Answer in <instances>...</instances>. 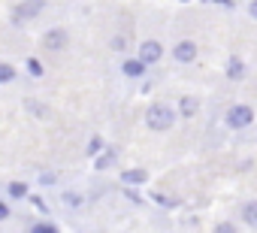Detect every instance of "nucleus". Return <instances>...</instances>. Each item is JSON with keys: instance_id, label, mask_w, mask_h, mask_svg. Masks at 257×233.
Listing matches in <instances>:
<instances>
[{"instance_id": "nucleus-1", "label": "nucleus", "mask_w": 257, "mask_h": 233, "mask_svg": "<svg viewBox=\"0 0 257 233\" xmlns=\"http://www.w3.org/2000/svg\"><path fill=\"white\" fill-rule=\"evenodd\" d=\"M179 106H170V103H149L146 106V115H143V122L152 134H170L176 125H179Z\"/></svg>"}, {"instance_id": "nucleus-2", "label": "nucleus", "mask_w": 257, "mask_h": 233, "mask_svg": "<svg viewBox=\"0 0 257 233\" xmlns=\"http://www.w3.org/2000/svg\"><path fill=\"white\" fill-rule=\"evenodd\" d=\"M254 122H257V112H254V106H248V103H233V106L224 112V128H227V131H236V134L248 131Z\"/></svg>"}, {"instance_id": "nucleus-3", "label": "nucleus", "mask_w": 257, "mask_h": 233, "mask_svg": "<svg viewBox=\"0 0 257 233\" xmlns=\"http://www.w3.org/2000/svg\"><path fill=\"white\" fill-rule=\"evenodd\" d=\"M46 7H49L46 0H19V4L13 7V13H10V25L22 28V25L34 22V19H40L46 13Z\"/></svg>"}, {"instance_id": "nucleus-4", "label": "nucleus", "mask_w": 257, "mask_h": 233, "mask_svg": "<svg viewBox=\"0 0 257 233\" xmlns=\"http://www.w3.org/2000/svg\"><path fill=\"white\" fill-rule=\"evenodd\" d=\"M40 46L46 52H64L70 46V31L67 28H49L43 37H40Z\"/></svg>"}, {"instance_id": "nucleus-5", "label": "nucleus", "mask_w": 257, "mask_h": 233, "mask_svg": "<svg viewBox=\"0 0 257 233\" xmlns=\"http://www.w3.org/2000/svg\"><path fill=\"white\" fill-rule=\"evenodd\" d=\"M200 58V46L191 40V37H185V40H179L176 46H173V61L176 64H194Z\"/></svg>"}, {"instance_id": "nucleus-6", "label": "nucleus", "mask_w": 257, "mask_h": 233, "mask_svg": "<svg viewBox=\"0 0 257 233\" xmlns=\"http://www.w3.org/2000/svg\"><path fill=\"white\" fill-rule=\"evenodd\" d=\"M121 76L124 79H146V73H149V64L140 58V55H127V58H121Z\"/></svg>"}, {"instance_id": "nucleus-7", "label": "nucleus", "mask_w": 257, "mask_h": 233, "mask_svg": "<svg viewBox=\"0 0 257 233\" xmlns=\"http://www.w3.org/2000/svg\"><path fill=\"white\" fill-rule=\"evenodd\" d=\"M137 55H140L149 67H155V64L164 61V43H161V40H143V43L137 46Z\"/></svg>"}, {"instance_id": "nucleus-8", "label": "nucleus", "mask_w": 257, "mask_h": 233, "mask_svg": "<svg viewBox=\"0 0 257 233\" xmlns=\"http://www.w3.org/2000/svg\"><path fill=\"white\" fill-rule=\"evenodd\" d=\"M22 106H25V112H28V115H34L37 122H49V119H52V106H49V103H43V100H37V97H25V103H22Z\"/></svg>"}, {"instance_id": "nucleus-9", "label": "nucleus", "mask_w": 257, "mask_h": 233, "mask_svg": "<svg viewBox=\"0 0 257 233\" xmlns=\"http://www.w3.org/2000/svg\"><path fill=\"white\" fill-rule=\"evenodd\" d=\"M224 76H227L230 82H242V79L248 76V64H245L239 55H230V58H227V67H224Z\"/></svg>"}, {"instance_id": "nucleus-10", "label": "nucleus", "mask_w": 257, "mask_h": 233, "mask_svg": "<svg viewBox=\"0 0 257 233\" xmlns=\"http://www.w3.org/2000/svg\"><path fill=\"white\" fill-rule=\"evenodd\" d=\"M4 194H7L10 200H28V197H31V185L22 182V179H13V182L4 185Z\"/></svg>"}, {"instance_id": "nucleus-11", "label": "nucleus", "mask_w": 257, "mask_h": 233, "mask_svg": "<svg viewBox=\"0 0 257 233\" xmlns=\"http://www.w3.org/2000/svg\"><path fill=\"white\" fill-rule=\"evenodd\" d=\"M149 182V170L146 167H131V170H121V185H146Z\"/></svg>"}, {"instance_id": "nucleus-12", "label": "nucleus", "mask_w": 257, "mask_h": 233, "mask_svg": "<svg viewBox=\"0 0 257 233\" xmlns=\"http://www.w3.org/2000/svg\"><path fill=\"white\" fill-rule=\"evenodd\" d=\"M115 164H118V152H115V149H106V152H100V155L94 158V170H97V173L112 170Z\"/></svg>"}, {"instance_id": "nucleus-13", "label": "nucleus", "mask_w": 257, "mask_h": 233, "mask_svg": "<svg viewBox=\"0 0 257 233\" xmlns=\"http://www.w3.org/2000/svg\"><path fill=\"white\" fill-rule=\"evenodd\" d=\"M176 106H179V115H182V119H194V115L200 112V100H197V97H191V94H185Z\"/></svg>"}, {"instance_id": "nucleus-14", "label": "nucleus", "mask_w": 257, "mask_h": 233, "mask_svg": "<svg viewBox=\"0 0 257 233\" xmlns=\"http://www.w3.org/2000/svg\"><path fill=\"white\" fill-rule=\"evenodd\" d=\"M239 215H242V221H245L248 227H257V200H245V203L239 206Z\"/></svg>"}, {"instance_id": "nucleus-15", "label": "nucleus", "mask_w": 257, "mask_h": 233, "mask_svg": "<svg viewBox=\"0 0 257 233\" xmlns=\"http://www.w3.org/2000/svg\"><path fill=\"white\" fill-rule=\"evenodd\" d=\"M25 73H28L31 79H43V76H46V67H43V61H40V58H34V55H31V58H25Z\"/></svg>"}, {"instance_id": "nucleus-16", "label": "nucleus", "mask_w": 257, "mask_h": 233, "mask_svg": "<svg viewBox=\"0 0 257 233\" xmlns=\"http://www.w3.org/2000/svg\"><path fill=\"white\" fill-rule=\"evenodd\" d=\"M106 149H109V146H106V140H103L100 134H94V137L88 140V146H85V155H88V158H97V155H100V152H106Z\"/></svg>"}, {"instance_id": "nucleus-17", "label": "nucleus", "mask_w": 257, "mask_h": 233, "mask_svg": "<svg viewBox=\"0 0 257 233\" xmlns=\"http://www.w3.org/2000/svg\"><path fill=\"white\" fill-rule=\"evenodd\" d=\"M109 49L112 52H131V37H127V34H112V40H109Z\"/></svg>"}, {"instance_id": "nucleus-18", "label": "nucleus", "mask_w": 257, "mask_h": 233, "mask_svg": "<svg viewBox=\"0 0 257 233\" xmlns=\"http://www.w3.org/2000/svg\"><path fill=\"white\" fill-rule=\"evenodd\" d=\"M61 200H64V206H70L73 212L85 206V197H82L79 191H64V194H61Z\"/></svg>"}, {"instance_id": "nucleus-19", "label": "nucleus", "mask_w": 257, "mask_h": 233, "mask_svg": "<svg viewBox=\"0 0 257 233\" xmlns=\"http://www.w3.org/2000/svg\"><path fill=\"white\" fill-rule=\"evenodd\" d=\"M149 197H152L158 206H164V209H179V206H182L176 197H167V194H161V191H149Z\"/></svg>"}, {"instance_id": "nucleus-20", "label": "nucleus", "mask_w": 257, "mask_h": 233, "mask_svg": "<svg viewBox=\"0 0 257 233\" xmlns=\"http://www.w3.org/2000/svg\"><path fill=\"white\" fill-rule=\"evenodd\" d=\"M16 76H19V73H16V67H13L10 61L0 64V85H13V82H16Z\"/></svg>"}, {"instance_id": "nucleus-21", "label": "nucleus", "mask_w": 257, "mask_h": 233, "mask_svg": "<svg viewBox=\"0 0 257 233\" xmlns=\"http://www.w3.org/2000/svg\"><path fill=\"white\" fill-rule=\"evenodd\" d=\"M28 230H31V233H58L61 227H58L55 221H49V218H46V221H34Z\"/></svg>"}, {"instance_id": "nucleus-22", "label": "nucleus", "mask_w": 257, "mask_h": 233, "mask_svg": "<svg viewBox=\"0 0 257 233\" xmlns=\"http://www.w3.org/2000/svg\"><path fill=\"white\" fill-rule=\"evenodd\" d=\"M37 182H40V188H55V185H58V173H55V170H43V173L37 176Z\"/></svg>"}, {"instance_id": "nucleus-23", "label": "nucleus", "mask_w": 257, "mask_h": 233, "mask_svg": "<svg viewBox=\"0 0 257 233\" xmlns=\"http://www.w3.org/2000/svg\"><path fill=\"white\" fill-rule=\"evenodd\" d=\"M121 194L131 200V203H137V206H140V203H146V197L137 191V185H124V188H121Z\"/></svg>"}, {"instance_id": "nucleus-24", "label": "nucleus", "mask_w": 257, "mask_h": 233, "mask_svg": "<svg viewBox=\"0 0 257 233\" xmlns=\"http://www.w3.org/2000/svg\"><path fill=\"white\" fill-rule=\"evenodd\" d=\"M10 215H13V209H10V197H7V200H0V221H10Z\"/></svg>"}, {"instance_id": "nucleus-25", "label": "nucleus", "mask_w": 257, "mask_h": 233, "mask_svg": "<svg viewBox=\"0 0 257 233\" xmlns=\"http://www.w3.org/2000/svg\"><path fill=\"white\" fill-rule=\"evenodd\" d=\"M233 230H236L233 221H218V224H215V233H233Z\"/></svg>"}, {"instance_id": "nucleus-26", "label": "nucleus", "mask_w": 257, "mask_h": 233, "mask_svg": "<svg viewBox=\"0 0 257 233\" xmlns=\"http://www.w3.org/2000/svg\"><path fill=\"white\" fill-rule=\"evenodd\" d=\"M28 203H31V206H37L40 212H46V215H49V209H46V203H43V197H37V194H31V197H28Z\"/></svg>"}, {"instance_id": "nucleus-27", "label": "nucleus", "mask_w": 257, "mask_h": 233, "mask_svg": "<svg viewBox=\"0 0 257 233\" xmlns=\"http://www.w3.org/2000/svg\"><path fill=\"white\" fill-rule=\"evenodd\" d=\"M209 4H215L221 10H236V0H209Z\"/></svg>"}, {"instance_id": "nucleus-28", "label": "nucleus", "mask_w": 257, "mask_h": 233, "mask_svg": "<svg viewBox=\"0 0 257 233\" xmlns=\"http://www.w3.org/2000/svg\"><path fill=\"white\" fill-rule=\"evenodd\" d=\"M245 13H248V19H251V22H257V0H251V4L245 7Z\"/></svg>"}, {"instance_id": "nucleus-29", "label": "nucleus", "mask_w": 257, "mask_h": 233, "mask_svg": "<svg viewBox=\"0 0 257 233\" xmlns=\"http://www.w3.org/2000/svg\"><path fill=\"white\" fill-rule=\"evenodd\" d=\"M179 4H191V0H179Z\"/></svg>"}]
</instances>
